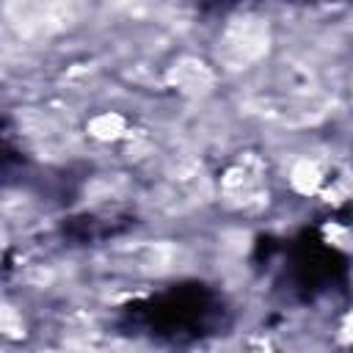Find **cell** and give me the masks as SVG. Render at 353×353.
Returning <instances> with one entry per match:
<instances>
[{
	"label": "cell",
	"instance_id": "obj_1",
	"mask_svg": "<svg viewBox=\"0 0 353 353\" xmlns=\"http://www.w3.org/2000/svg\"><path fill=\"white\" fill-rule=\"evenodd\" d=\"M320 168H317V163H312V160H301V163H295L292 165V171H290V182H292V188L298 190V193H314L317 190V185H320Z\"/></svg>",
	"mask_w": 353,
	"mask_h": 353
},
{
	"label": "cell",
	"instance_id": "obj_2",
	"mask_svg": "<svg viewBox=\"0 0 353 353\" xmlns=\"http://www.w3.org/2000/svg\"><path fill=\"white\" fill-rule=\"evenodd\" d=\"M88 132H91L94 138H99V141L119 138V135L124 132V119H121L119 113L105 110V113H99V116H94V119L88 121Z\"/></svg>",
	"mask_w": 353,
	"mask_h": 353
}]
</instances>
